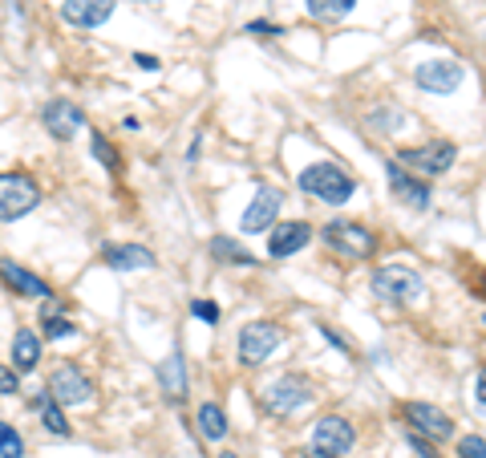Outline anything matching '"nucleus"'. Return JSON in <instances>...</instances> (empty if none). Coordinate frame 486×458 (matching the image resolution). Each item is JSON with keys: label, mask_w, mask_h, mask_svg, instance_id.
Segmentation results:
<instances>
[{"label": "nucleus", "mask_w": 486, "mask_h": 458, "mask_svg": "<svg viewBox=\"0 0 486 458\" xmlns=\"http://www.w3.org/2000/svg\"><path fill=\"white\" fill-rule=\"evenodd\" d=\"M397 166H405V171H418L426 175V179H437V175H446L454 163H458V147L454 142H426V147H413V150H401V158H393Z\"/></svg>", "instance_id": "5"}, {"label": "nucleus", "mask_w": 486, "mask_h": 458, "mask_svg": "<svg viewBox=\"0 0 486 458\" xmlns=\"http://www.w3.org/2000/svg\"><path fill=\"white\" fill-rule=\"evenodd\" d=\"M353 4L356 0H304V9H308V17L312 21H345L348 13H353Z\"/></svg>", "instance_id": "24"}, {"label": "nucleus", "mask_w": 486, "mask_h": 458, "mask_svg": "<svg viewBox=\"0 0 486 458\" xmlns=\"http://www.w3.org/2000/svg\"><path fill=\"white\" fill-rule=\"evenodd\" d=\"M320 333H324V341H328V345H337L340 353H353V345H348L340 333H332V328H324V325H320Z\"/></svg>", "instance_id": "33"}, {"label": "nucleus", "mask_w": 486, "mask_h": 458, "mask_svg": "<svg viewBox=\"0 0 486 458\" xmlns=\"http://www.w3.org/2000/svg\"><path fill=\"white\" fill-rule=\"evenodd\" d=\"M89 150H94V158L105 166V171H118V163H122V158H118V150H113L110 142L102 139V134H94V142H89Z\"/></svg>", "instance_id": "26"}, {"label": "nucleus", "mask_w": 486, "mask_h": 458, "mask_svg": "<svg viewBox=\"0 0 486 458\" xmlns=\"http://www.w3.org/2000/svg\"><path fill=\"white\" fill-rule=\"evenodd\" d=\"M458 458H486V442H482V434H466V438L458 442Z\"/></svg>", "instance_id": "29"}, {"label": "nucleus", "mask_w": 486, "mask_h": 458, "mask_svg": "<svg viewBox=\"0 0 486 458\" xmlns=\"http://www.w3.org/2000/svg\"><path fill=\"white\" fill-rule=\"evenodd\" d=\"M40 203V183L24 171H13V175H0V220L13 223V220H24L29 211H37Z\"/></svg>", "instance_id": "3"}, {"label": "nucleus", "mask_w": 486, "mask_h": 458, "mask_svg": "<svg viewBox=\"0 0 486 458\" xmlns=\"http://www.w3.org/2000/svg\"><path fill=\"white\" fill-rule=\"evenodd\" d=\"M61 17L77 29H97L113 17V0H65Z\"/></svg>", "instance_id": "16"}, {"label": "nucleus", "mask_w": 486, "mask_h": 458, "mask_svg": "<svg viewBox=\"0 0 486 458\" xmlns=\"http://www.w3.org/2000/svg\"><path fill=\"white\" fill-rule=\"evenodd\" d=\"M158 385L170 401H183L186 398V361L183 353H170L166 361L158 365Z\"/></svg>", "instance_id": "19"}, {"label": "nucleus", "mask_w": 486, "mask_h": 458, "mask_svg": "<svg viewBox=\"0 0 486 458\" xmlns=\"http://www.w3.org/2000/svg\"><path fill=\"white\" fill-rule=\"evenodd\" d=\"M32 406L40 409V426H45L49 434H53V438H69V422H65V414H61V406H57L53 398H49V390H40L37 398H32Z\"/></svg>", "instance_id": "21"}, {"label": "nucleus", "mask_w": 486, "mask_h": 458, "mask_svg": "<svg viewBox=\"0 0 486 458\" xmlns=\"http://www.w3.org/2000/svg\"><path fill=\"white\" fill-rule=\"evenodd\" d=\"M308 401H312V385H308V377L300 373H284L275 377V382L264 385V406L267 414H296V409H304Z\"/></svg>", "instance_id": "6"}, {"label": "nucleus", "mask_w": 486, "mask_h": 458, "mask_svg": "<svg viewBox=\"0 0 486 458\" xmlns=\"http://www.w3.org/2000/svg\"><path fill=\"white\" fill-rule=\"evenodd\" d=\"M405 446H413V450H418V458H437V450L434 446H429V442L426 438H418V434H405Z\"/></svg>", "instance_id": "31"}, {"label": "nucleus", "mask_w": 486, "mask_h": 458, "mask_svg": "<svg viewBox=\"0 0 486 458\" xmlns=\"http://www.w3.org/2000/svg\"><path fill=\"white\" fill-rule=\"evenodd\" d=\"M105 264L113 272H138V268H154V252L142 244H110L105 247Z\"/></svg>", "instance_id": "18"}, {"label": "nucleus", "mask_w": 486, "mask_h": 458, "mask_svg": "<svg viewBox=\"0 0 486 458\" xmlns=\"http://www.w3.org/2000/svg\"><path fill=\"white\" fill-rule=\"evenodd\" d=\"M40 118H45L49 134H53L57 142H69L73 134L86 130V114H81V106H73V102H65V98L49 102L45 114H40Z\"/></svg>", "instance_id": "13"}, {"label": "nucleus", "mask_w": 486, "mask_h": 458, "mask_svg": "<svg viewBox=\"0 0 486 458\" xmlns=\"http://www.w3.org/2000/svg\"><path fill=\"white\" fill-rule=\"evenodd\" d=\"M373 296L385 304H413L426 296V280L410 264H385L373 272Z\"/></svg>", "instance_id": "2"}, {"label": "nucleus", "mask_w": 486, "mask_h": 458, "mask_svg": "<svg viewBox=\"0 0 486 458\" xmlns=\"http://www.w3.org/2000/svg\"><path fill=\"white\" fill-rule=\"evenodd\" d=\"M353 446H356V430H353V422H348V418L324 414L320 422L312 426V450H316V454L345 458Z\"/></svg>", "instance_id": "8"}, {"label": "nucleus", "mask_w": 486, "mask_h": 458, "mask_svg": "<svg viewBox=\"0 0 486 458\" xmlns=\"http://www.w3.org/2000/svg\"><path fill=\"white\" fill-rule=\"evenodd\" d=\"M272 236H267V256L272 260H284V256H296L300 247H308V239H312V228L300 220L292 223H272Z\"/></svg>", "instance_id": "14"}, {"label": "nucleus", "mask_w": 486, "mask_h": 458, "mask_svg": "<svg viewBox=\"0 0 486 458\" xmlns=\"http://www.w3.org/2000/svg\"><path fill=\"white\" fill-rule=\"evenodd\" d=\"M405 422H410L413 434H418V438H426V442H446V438H454L450 414H442V409L429 406V401H410V406H405Z\"/></svg>", "instance_id": "10"}, {"label": "nucleus", "mask_w": 486, "mask_h": 458, "mask_svg": "<svg viewBox=\"0 0 486 458\" xmlns=\"http://www.w3.org/2000/svg\"><path fill=\"white\" fill-rule=\"evenodd\" d=\"M16 393H21V373L0 361V398H16Z\"/></svg>", "instance_id": "28"}, {"label": "nucleus", "mask_w": 486, "mask_h": 458, "mask_svg": "<svg viewBox=\"0 0 486 458\" xmlns=\"http://www.w3.org/2000/svg\"><path fill=\"white\" fill-rule=\"evenodd\" d=\"M280 207H284V195L275 187H259L251 207L243 211L239 220V231L243 236H259V231H272V223L280 220Z\"/></svg>", "instance_id": "11"}, {"label": "nucleus", "mask_w": 486, "mask_h": 458, "mask_svg": "<svg viewBox=\"0 0 486 458\" xmlns=\"http://www.w3.org/2000/svg\"><path fill=\"white\" fill-rule=\"evenodd\" d=\"M49 398H53L57 406H89V401H94V382H89L77 365H61L49 377Z\"/></svg>", "instance_id": "9"}, {"label": "nucleus", "mask_w": 486, "mask_h": 458, "mask_svg": "<svg viewBox=\"0 0 486 458\" xmlns=\"http://www.w3.org/2000/svg\"><path fill=\"white\" fill-rule=\"evenodd\" d=\"M134 66L138 69H158V58H150V53H134Z\"/></svg>", "instance_id": "34"}, {"label": "nucleus", "mask_w": 486, "mask_h": 458, "mask_svg": "<svg viewBox=\"0 0 486 458\" xmlns=\"http://www.w3.org/2000/svg\"><path fill=\"white\" fill-rule=\"evenodd\" d=\"M219 458H239V454H231V450H223V454H219Z\"/></svg>", "instance_id": "37"}, {"label": "nucleus", "mask_w": 486, "mask_h": 458, "mask_svg": "<svg viewBox=\"0 0 486 458\" xmlns=\"http://www.w3.org/2000/svg\"><path fill=\"white\" fill-rule=\"evenodd\" d=\"M304 458H332V454H316V450H312V454H304Z\"/></svg>", "instance_id": "36"}, {"label": "nucleus", "mask_w": 486, "mask_h": 458, "mask_svg": "<svg viewBox=\"0 0 486 458\" xmlns=\"http://www.w3.org/2000/svg\"><path fill=\"white\" fill-rule=\"evenodd\" d=\"M13 361H16V373H32V369L40 365V341L32 328H16L13 337Z\"/></svg>", "instance_id": "20"}, {"label": "nucleus", "mask_w": 486, "mask_h": 458, "mask_svg": "<svg viewBox=\"0 0 486 458\" xmlns=\"http://www.w3.org/2000/svg\"><path fill=\"white\" fill-rule=\"evenodd\" d=\"M40 325H45V337H49V341H65V337L77 333V325H73L69 317H45Z\"/></svg>", "instance_id": "27"}, {"label": "nucleus", "mask_w": 486, "mask_h": 458, "mask_svg": "<svg viewBox=\"0 0 486 458\" xmlns=\"http://www.w3.org/2000/svg\"><path fill=\"white\" fill-rule=\"evenodd\" d=\"M462 77H466V69H462L458 61H421V66L413 69V82L426 94H454L462 85Z\"/></svg>", "instance_id": "12"}, {"label": "nucleus", "mask_w": 486, "mask_h": 458, "mask_svg": "<svg viewBox=\"0 0 486 458\" xmlns=\"http://www.w3.org/2000/svg\"><path fill=\"white\" fill-rule=\"evenodd\" d=\"M0 458H24V438L8 422H0Z\"/></svg>", "instance_id": "25"}, {"label": "nucleus", "mask_w": 486, "mask_h": 458, "mask_svg": "<svg viewBox=\"0 0 486 458\" xmlns=\"http://www.w3.org/2000/svg\"><path fill=\"white\" fill-rule=\"evenodd\" d=\"M199 147H202V134H194V142H191V150H186V158H199Z\"/></svg>", "instance_id": "35"}, {"label": "nucleus", "mask_w": 486, "mask_h": 458, "mask_svg": "<svg viewBox=\"0 0 486 458\" xmlns=\"http://www.w3.org/2000/svg\"><path fill=\"white\" fill-rule=\"evenodd\" d=\"M194 422H199V434L207 442H223L227 438V414H223V406H215V401H202L199 414H194Z\"/></svg>", "instance_id": "22"}, {"label": "nucleus", "mask_w": 486, "mask_h": 458, "mask_svg": "<svg viewBox=\"0 0 486 458\" xmlns=\"http://www.w3.org/2000/svg\"><path fill=\"white\" fill-rule=\"evenodd\" d=\"M248 33H264V37H280V25H267V21H248Z\"/></svg>", "instance_id": "32"}, {"label": "nucleus", "mask_w": 486, "mask_h": 458, "mask_svg": "<svg viewBox=\"0 0 486 458\" xmlns=\"http://www.w3.org/2000/svg\"><path fill=\"white\" fill-rule=\"evenodd\" d=\"M0 276H4V284L8 288H16L21 296H32V301H49V284L40 276H32L29 268H21V264H13V260H0Z\"/></svg>", "instance_id": "17"}, {"label": "nucleus", "mask_w": 486, "mask_h": 458, "mask_svg": "<svg viewBox=\"0 0 486 458\" xmlns=\"http://www.w3.org/2000/svg\"><path fill=\"white\" fill-rule=\"evenodd\" d=\"M324 244L332 247V252L348 256V260H369L373 252H377V236H373L364 223H353V220H332L320 228Z\"/></svg>", "instance_id": "4"}, {"label": "nucleus", "mask_w": 486, "mask_h": 458, "mask_svg": "<svg viewBox=\"0 0 486 458\" xmlns=\"http://www.w3.org/2000/svg\"><path fill=\"white\" fill-rule=\"evenodd\" d=\"M385 175H389V187H393V195L401 199V203H410L413 211H426V207H429V187H426V183H418L410 171H405V166H397L393 158L385 163Z\"/></svg>", "instance_id": "15"}, {"label": "nucleus", "mask_w": 486, "mask_h": 458, "mask_svg": "<svg viewBox=\"0 0 486 458\" xmlns=\"http://www.w3.org/2000/svg\"><path fill=\"white\" fill-rule=\"evenodd\" d=\"M191 312L199 320H207V325H215V320H219V304L215 301H191Z\"/></svg>", "instance_id": "30"}, {"label": "nucleus", "mask_w": 486, "mask_h": 458, "mask_svg": "<svg viewBox=\"0 0 486 458\" xmlns=\"http://www.w3.org/2000/svg\"><path fill=\"white\" fill-rule=\"evenodd\" d=\"M296 183H300V191H304V195L320 199V203H328V207H340V203H348V199L356 195V179L348 171H340L337 163H312V166H304Z\"/></svg>", "instance_id": "1"}, {"label": "nucleus", "mask_w": 486, "mask_h": 458, "mask_svg": "<svg viewBox=\"0 0 486 458\" xmlns=\"http://www.w3.org/2000/svg\"><path fill=\"white\" fill-rule=\"evenodd\" d=\"M284 345V328L267 325V320H256V325L239 328V361L243 365H264L275 349Z\"/></svg>", "instance_id": "7"}, {"label": "nucleus", "mask_w": 486, "mask_h": 458, "mask_svg": "<svg viewBox=\"0 0 486 458\" xmlns=\"http://www.w3.org/2000/svg\"><path fill=\"white\" fill-rule=\"evenodd\" d=\"M211 256L223 260V264H231V268H251V264H256V256H251L243 244H235L231 236H215V239H211Z\"/></svg>", "instance_id": "23"}]
</instances>
